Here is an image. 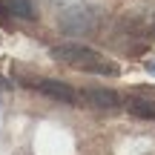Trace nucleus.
<instances>
[{"label":"nucleus","mask_w":155,"mask_h":155,"mask_svg":"<svg viewBox=\"0 0 155 155\" xmlns=\"http://www.w3.org/2000/svg\"><path fill=\"white\" fill-rule=\"evenodd\" d=\"M144 66H147V72H150V75H155V61H147Z\"/></svg>","instance_id":"6"},{"label":"nucleus","mask_w":155,"mask_h":155,"mask_svg":"<svg viewBox=\"0 0 155 155\" xmlns=\"http://www.w3.org/2000/svg\"><path fill=\"white\" fill-rule=\"evenodd\" d=\"M6 6V12L15 17H23V20H35V3L32 0H0Z\"/></svg>","instance_id":"5"},{"label":"nucleus","mask_w":155,"mask_h":155,"mask_svg":"<svg viewBox=\"0 0 155 155\" xmlns=\"http://www.w3.org/2000/svg\"><path fill=\"white\" fill-rule=\"evenodd\" d=\"M6 15H9V12H6V6L0 3V17H6Z\"/></svg>","instance_id":"7"},{"label":"nucleus","mask_w":155,"mask_h":155,"mask_svg":"<svg viewBox=\"0 0 155 155\" xmlns=\"http://www.w3.org/2000/svg\"><path fill=\"white\" fill-rule=\"evenodd\" d=\"M35 89H38L40 95H46V98L61 101V104H75V101H78V92L69 86V83H63V81H52V78H43V81H38V83H35Z\"/></svg>","instance_id":"4"},{"label":"nucleus","mask_w":155,"mask_h":155,"mask_svg":"<svg viewBox=\"0 0 155 155\" xmlns=\"http://www.w3.org/2000/svg\"><path fill=\"white\" fill-rule=\"evenodd\" d=\"M81 98L86 101L89 106H95V109H118V106H124V98L115 92V89H101V86H92V89H83Z\"/></svg>","instance_id":"3"},{"label":"nucleus","mask_w":155,"mask_h":155,"mask_svg":"<svg viewBox=\"0 0 155 155\" xmlns=\"http://www.w3.org/2000/svg\"><path fill=\"white\" fill-rule=\"evenodd\" d=\"M0 86H6V81H3V78H0Z\"/></svg>","instance_id":"8"},{"label":"nucleus","mask_w":155,"mask_h":155,"mask_svg":"<svg viewBox=\"0 0 155 155\" xmlns=\"http://www.w3.org/2000/svg\"><path fill=\"white\" fill-rule=\"evenodd\" d=\"M49 55L55 58V61H61V63H69V66L81 69V72L106 75V78L121 75V66H118V63L101 58L95 49H89V46H83V43H58V46L49 49Z\"/></svg>","instance_id":"1"},{"label":"nucleus","mask_w":155,"mask_h":155,"mask_svg":"<svg viewBox=\"0 0 155 155\" xmlns=\"http://www.w3.org/2000/svg\"><path fill=\"white\" fill-rule=\"evenodd\" d=\"M98 26V12L89 6H78V9H66L61 15V29L66 35H86Z\"/></svg>","instance_id":"2"}]
</instances>
